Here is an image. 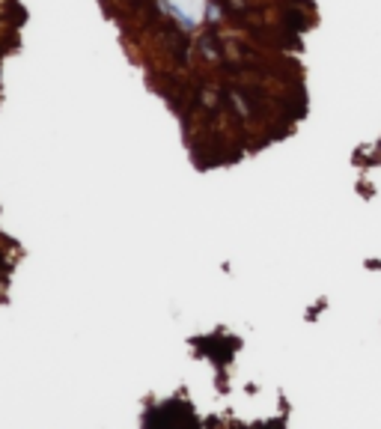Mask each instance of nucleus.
Listing matches in <instances>:
<instances>
[{"label":"nucleus","mask_w":381,"mask_h":429,"mask_svg":"<svg viewBox=\"0 0 381 429\" xmlns=\"http://www.w3.org/2000/svg\"><path fill=\"white\" fill-rule=\"evenodd\" d=\"M200 48H203V54H206V57H217V45L212 42V39H209V36H206V39H203V42H200Z\"/></svg>","instance_id":"obj_1"}]
</instances>
